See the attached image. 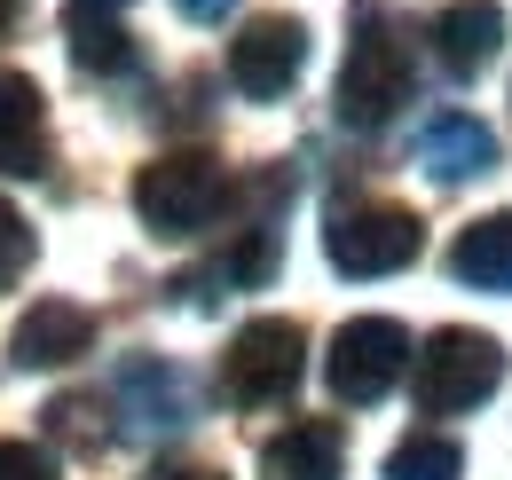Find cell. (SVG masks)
<instances>
[{
  "mask_svg": "<svg viewBox=\"0 0 512 480\" xmlns=\"http://www.w3.org/2000/svg\"><path fill=\"white\" fill-rule=\"evenodd\" d=\"M24 268H32V229H24V213L0 197V292H8Z\"/></svg>",
  "mask_w": 512,
  "mask_h": 480,
  "instance_id": "17",
  "label": "cell"
},
{
  "mask_svg": "<svg viewBox=\"0 0 512 480\" xmlns=\"http://www.w3.org/2000/svg\"><path fill=\"white\" fill-rule=\"evenodd\" d=\"M87 418H95L87 402H48V425H56L64 441H79V449H95V441H103V425H87Z\"/></svg>",
  "mask_w": 512,
  "mask_h": 480,
  "instance_id": "19",
  "label": "cell"
},
{
  "mask_svg": "<svg viewBox=\"0 0 512 480\" xmlns=\"http://www.w3.org/2000/svg\"><path fill=\"white\" fill-rule=\"evenodd\" d=\"M449 276L473 284V292H512V205L473 221L465 237L449 244Z\"/></svg>",
  "mask_w": 512,
  "mask_h": 480,
  "instance_id": "14",
  "label": "cell"
},
{
  "mask_svg": "<svg viewBox=\"0 0 512 480\" xmlns=\"http://www.w3.org/2000/svg\"><path fill=\"white\" fill-rule=\"evenodd\" d=\"M48 166V95L32 87V71H0V174L32 181Z\"/></svg>",
  "mask_w": 512,
  "mask_h": 480,
  "instance_id": "10",
  "label": "cell"
},
{
  "mask_svg": "<svg viewBox=\"0 0 512 480\" xmlns=\"http://www.w3.org/2000/svg\"><path fill=\"white\" fill-rule=\"evenodd\" d=\"M221 205H229V174L205 150H166L134 174V213L150 237H197V229H213Z\"/></svg>",
  "mask_w": 512,
  "mask_h": 480,
  "instance_id": "3",
  "label": "cell"
},
{
  "mask_svg": "<svg viewBox=\"0 0 512 480\" xmlns=\"http://www.w3.org/2000/svg\"><path fill=\"white\" fill-rule=\"evenodd\" d=\"M8 16H16V0H0V32H8Z\"/></svg>",
  "mask_w": 512,
  "mask_h": 480,
  "instance_id": "23",
  "label": "cell"
},
{
  "mask_svg": "<svg viewBox=\"0 0 512 480\" xmlns=\"http://www.w3.org/2000/svg\"><path fill=\"white\" fill-rule=\"evenodd\" d=\"M410 362H418V355H410V331H402L394 315H355V323L331 331L323 378H331V394H339L347 410H371V402H386V394L402 386Z\"/></svg>",
  "mask_w": 512,
  "mask_h": 480,
  "instance_id": "5",
  "label": "cell"
},
{
  "mask_svg": "<svg viewBox=\"0 0 512 480\" xmlns=\"http://www.w3.org/2000/svg\"><path fill=\"white\" fill-rule=\"evenodd\" d=\"M174 8H182V16H190V24H221V16H229V8H237V0H174Z\"/></svg>",
  "mask_w": 512,
  "mask_h": 480,
  "instance_id": "21",
  "label": "cell"
},
{
  "mask_svg": "<svg viewBox=\"0 0 512 480\" xmlns=\"http://www.w3.org/2000/svg\"><path fill=\"white\" fill-rule=\"evenodd\" d=\"M150 480H221V473H205V465H158Z\"/></svg>",
  "mask_w": 512,
  "mask_h": 480,
  "instance_id": "22",
  "label": "cell"
},
{
  "mask_svg": "<svg viewBox=\"0 0 512 480\" xmlns=\"http://www.w3.org/2000/svg\"><path fill=\"white\" fill-rule=\"evenodd\" d=\"M79 355H95V315L79 300H32V315H16V331H8L16 370H64Z\"/></svg>",
  "mask_w": 512,
  "mask_h": 480,
  "instance_id": "8",
  "label": "cell"
},
{
  "mask_svg": "<svg viewBox=\"0 0 512 480\" xmlns=\"http://www.w3.org/2000/svg\"><path fill=\"white\" fill-rule=\"evenodd\" d=\"M418 95V71H410V40L386 24L379 8L355 16V40H347V63H339V126L355 134H379V126L402 119V103Z\"/></svg>",
  "mask_w": 512,
  "mask_h": 480,
  "instance_id": "1",
  "label": "cell"
},
{
  "mask_svg": "<svg viewBox=\"0 0 512 480\" xmlns=\"http://www.w3.org/2000/svg\"><path fill=\"white\" fill-rule=\"evenodd\" d=\"M119 402L134 410L142 433H174V425H190V386H182L158 355H134L127 370H119Z\"/></svg>",
  "mask_w": 512,
  "mask_h": 480,
  "instance_id": "13",
  "label": "cell"
},
{
  "mask_svg": "<svg viewBox=\"0 0 512 480\" xmlns=\"http://www.w3.org/2000/svg\"><path fill=\"white\" fill-rule=\"evenodd\" d=\"M426 40H434V63L449 79H481L497 63V48H505V8L497 0H449L426 24Z\"/></svg>",
  "mask_w": 512,
  "mask_h": 480,
  "instance_id": "9",
  "label": "cell"
},
{
  "mask_svg": "<svg viewBox=\"0 0 512 480\" xmlns=\"http://www.w3.org/2000/svg\"><path fill=\"white\" fill-rule=\"evenodd\" d=\"M418 166L434 181H473L497 166V134L473 119V111H434L418 126Z\"/></svg>",
  "mask_w": 512,
  "mask_h": 480,
  "instance_id": "11",
  "label": "cell"
},
{
  "mask_svg": "<svg viewBox=\"0 0 512 480\" xmlns=\"http://www.w3.org/2000/svg\"><path fill=\"white\" fill-rule=\"evenodd\" d=\"M71 63H79V71H95V79H119V71H134V40L119 32V24L71 32Z\"/></svg>",
  "mask_w": 512,
  "mask_h": 480,
  "instance_id": "16",
  "label": "cell"
},
{
  "mask_svg": "<svg viewBox=\"0 0 512 480\" xmlns=\"http://www.w3.org/2000/svg\"><path fill=\"white\" fill-rule=\"evenodd\" d=\"M386 480H465V449L449 433H410L386 457Z\"/></svg>",
  "mask_w": 512,
  "mask_h": 480,
  "instance_id": "15",
  "label": "cell"
},
{
  "mask_svg": "<svg viewBox=\"0 0 512 480\" xmlns=\"http://www.w3.org/2000/svg\"><path fill=\"white\" fill-rule=\"evenodd\" d=\"M300 63H308V32H300L292 16H253V24L229 40V87L253 95V103H268V95H284V87L300 79Z\"/></svg>",
  "mask_w": 512,
  "mask_h": 480,
  "instance_id": "7",
  "label": "cell"
},
{
  "mask_svg": "<svg viewBox=\"0 0 512 480\" xmlns=\"http://www.w3.org/2000/svg\"><path fill=\"white\" fill-rule=\"evenodd\" d=\"M418 244H426V221L410 205H379V197L331 205V229H323V252L339 276H394L418 260Z\"/></svg>",
  "mask_w": 512,
  "mask_h": 480,
  "instance_id": "4",
  "label": "cell"
},
{
  "mask_svg": "<svg viewBox=\"0 0 512 480\" xmlns=\"http://www.w3.org/2000/svg\"><path fill=\"white\" fill-rule=\"evenodd\" d=\"M300 355H308L300 323H292V315H260V323H245V331L221 347V394H229L237 410H268V402H284V394L300 386Z\"/></svg>",
  "mask_w": 512,
  "mask_h": 480,
  "instance_id": "6",
  "label": "cell"
},
{
  "mask_svg": "<svg viewBox=\"0 0 512 480\" xmlns=\"http://www.w3.org/2000/svg\"><path fill=\"white\" fill-rule=\"evenodd\" d=\"M0 480H56V457L32 441H0Z\"/></svg>",
  "mask_w": 512,
  "mask_h": 480,
  "instance_id": "18",
  "label": "cell"
},
{
  "mask_svg": "<svg viewBox=\"0 0 512 480\" xmlns=\"http://www.w3.org/2000/svg\"><path fill=\"white\" fill-rule=\"evenodd\" d=\"M119 8H134V0H64V32H95V24H119Z\"/></svg>",
  "mask_w": 512,
  "mask_h": 480,
  "instance_id": "20",
  "label": "cell"
},
{
  "mask_svg": "<svg viewBox=\"0 0 512 480\" xmlns=\"http://www.w3.org/2000/svg\"><path fill=\"white\" fill-rule=\"evenodd\" d=\"M260 480H339V425L300 418L260 449Z\"/></svg>",
  "mask_w": 512,
  "mask_h": 480,
  "instance_id": "12",
  "label": "cell"
},
{
  "mask_svg": "<svg viewBox=\"0 0 512 480\" xmlns=\"http://www.w3.org/2000/svg\"><path fill=\"white\" fill-rule=\"evenodd\" d=\"M505 386V347L489 339V331H434L418 362H410V402L426 410V418H457V410H473V402H489Z\"/></svg>",
  "mask_w": 512,
  "mask_h": 480,
  "instance_id": "2",
  "label": "cell"
}]
</instances>
